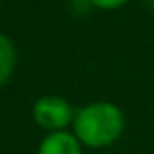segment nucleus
I'll list each match as a JSON object with an SVG mask.
<instances>
[{"label": "nucleus", "mask_w": 154, "mask_h": 154, "mask_svg": "<svg viewBox=\"0 0 154 154\" xmlns=\"http://www.w3.org/2000/svg\"><path fill=\"white\" fill-rule=\"evenodd\" d=\"M125 129L127 117L123 109L107 100H96L76 107L70 131L84 148L105 150L123 137Z\"/></svg>", "instance_id": "nucleus-1"}, {"label": "nucleus", "mask_w": 154, "mask_h": 154, "mask_svg": "<svg viewBox=\"0 0 154 154\" xmlns=\"http://www.w3.org/2000/svg\"><path fill=\"white\" fill-rule=\"evenodd\" d=\"M76 107L64 96L43 94L31 105V119L43 133L68 131L74 123Z\"/></svg>", "instance_id": "nucleus-2"}, {"label": "nucleus", "mask_w": 154, "mask_h": 154, "mask_svg": "<svg viewBox=\"0 0 154 154\" xmlns=\"http://www.w3.org/2000/svg\"><path fill=\"white\" fill-rule=\"evenodd\" d=\"M35 154H84V146L68 129V131L45 133L39 140Z\"/></svg>", "instance_id": "nucleus-3"}, {"label": "nucleus", "mask_w": 154, "mask_h": 154, "mask_svg": "<svg viewBox=\"0 0 154 154\" xmlns=\"http://www.w3.org/2000/svg\"><path fill=\"white\" fill-rule=\"evenodd\" d=\"M18 66V49L10 35L0 31V88L6 86L16 74Z\"/></svg>", "instance_id": "nucleus-4"}, {"label": "nucleus", "mask_w": 154, "mask_h": 154, "mask_svg": "<svg viewBox=\"0 0 154 154\" xmlns=\"http://www.w3.org/2000/svg\"><path fill=\"white\" fill-rule=\"evenodd\" d=\"M90 6L94 10H100V12H115V10H121L125 8L131 0H88Z\"/></svg>", "instance_id": "nucleus-5"}, {"label": "nucleus", "mask_w": 154, "mask_h": 154, "mask_svg": "<svg viewBox=\"0 0 154 154\" xmlns=\"http://www.w3.org/2000/svg\"><path fill=\"white\" fill-rule=\"evenodd\" d=\"M144 4H146V6H150V8H154V0H143Z\"/></svg>", "instance_id": "nucleus-6"}, {"label": "nucleus", "mask_w": 154, "mask_h": 154, "mask_svg": "<svg viewBox=\"0 0 154 154\" xmlns=\"http://www.w3.org/2000/svg\"><path fill=\"white\" fill-rule=\"evenodd\" d=\"M100 154H113V152H100Z\"/></svg>", "instance_id": "nucleus-7"}]
</instances>
